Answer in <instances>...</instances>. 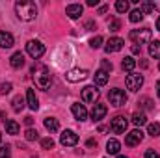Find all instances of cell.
<instances>
[{
	"mask_svg": "<svg viewBox=\"0 0 160 158\" xmlns=\"http://www.w3.org/2000/svg\"><path fill=\"white\" fill-rule=\"evenodd\" d=\"M15 13H17V17L21 21L30 22V21H34L38 17V6L34 2H30V0H21V2L15 4Z\"/></svg>",
	"mask_w": 160,
	"mask_h": 158,
	"instance_id": "cell-1",
	"label": "cell"
},
{
	"mask_svg": "<svg viewBox=\"0 0 160 158\" xmlns=\"http://www.w3.org/2000/svg\"><path fill=\"white\" fill-rule=\"evenodd\" d=\"M32 75H34V82L39 89H47L50 86V73L45 65H34Z\"/></svg>",
	"mask_w": 160,
	"mask_h": 158,
	"instance_id": "cell-2",
	"label": "cell"
},
{
	"mask_svg": "<svg viewBox=\"0 0 160 158\" xmlns=\"http://www.w3.org/2000/svg\"><path fill=\"white\" fill-rule=\"evenodd\" d=\"M108 99H110V104L112 106L119 108V106H125V102H127V93L123 89H119V87H114V89H110Z\"/></svg>",
	"mask_w": 160,
	"mask_h": 158,
	"instance_id": "cell-3",
	"label": "cell"
},
{
	"mask_svg": "<svg viewBox=\"0 0 160 158\" xmlns=\"http://www.w3.org/2000/svg\"><path fill=\"white\" fill-rule=\"evenodd\" d=\"M26 52H28L34 60H38V58H41V56L45 54V45H43L41 41L32 39V41L26 43Z\"/></svg>",
	"mask_w": 160,
	"mask_h": 158,
	"instance_id": "cell-4",
	"label": "cell"
},
{
	"mask_svg": "<svg viewBox=\"0 0 160 158\" xmlns=\"http://www.w3.org/2000/svg\"><path fill=\"white\" fill-rule=\"evenodd\" d=\"M130 39L134 41L136 45H142V43H149V41H151V30H149V28L132 30V32H130Z\"/></svg>",
	"mask_w": 160,
	"mask_h": 158,
	"instance_id": "cell-5",
	"label": "cell"
},
{
	"mask_svg": "<svg viewBox=\"0 0 160 158\" xmlns=\"http://www.w3.org/2000/svg\"><path fill=\"white\" fill-rule=\"evenodd\" d=\"M128 126V121L123 117V116H116V117L110 121V130L116 132V134H123Z\"/></svg>",
	"mask_w": 160,
	"mask_h": 158,
	"instance_id": "cell-6",
	"label": "cell"
},
{
	"mask_svg": "<svg viewBox=\"0 0 160 158\" xmlns=\"http://www.w3.org/2000/svg\"><path fill=\"white\" fill-rule=\"evenodd\" d=\"M60 141H62V145H65V147H73V145L78 143V134H77L75 130H63L62 136H60Z\"/></svg>",
	"mask_w": 160,
	"mask_h": 158,
	"instance_id": "cell-7",
	"label": "cell"
},
{
	"mask_svg": "<svg viewBox=\"0 0 160 158\" xmlns=\"http://www.w3.org/2000/svg\"><path fill=\"white\" fill-rule=\"evenodd\" d=\"M99 89H97V86H86L84 89H82V101L84 102H95L97 99H99Z\"/></svg>",
	"mask_w": 160,
	"mask_h": 158,
	"instance_id": "cell-8",
	"label": "cell"
},
{
	"mask_svg": "<svg viewBox=\"0 0 160 158\" xmlns=\"http://www.w3.org/2000/svg\"><path fill=\"white\" fill-rule=\"evenodd\" d=\"M143 86V77L142 75H136V73H130L127 77V87L130 91H140V87Z\"/></svg>",
	"mask_w": 160,
	"mask_h": 158,
	"instance_id": "cell-9",
	"label": "cell"
},
{
	"mask_svg": "<svg viewBox=\"0 0 160 158\" xmlns=\"http://www.w3.org/2000/svg\"><path fill=\"white\" fill-rule=\"evenodd\" d=\"M142 140H143V132L142 130H132V132H128L127 136H125V143L128 145V147H134V145H140L142 143Z\"/></svg>",
	"mask_w": 160,
	"mask_h": 158,
	"instance_id": "cell-10",
	"label": "cell"
},
{
	"mask_svg": "<svg viewBox=\"0 0 160 158\" xmlns=\"http://www.w3.org/2000/svg\"><path fill=\"white\" fill-rule=\"evenodd\" d=\"M123 45H125V41L121 39V37H110V39L106 41V47H104V50L110 54V52H119L121 48H123Z\"/></svg>",
	"mask_w": 160,
	"mask_h": 158,
	"instance_id": "cell-11",
	"label": "cell"
},
{
	"mask_svg": "<svg viewBox=\"0 0 160 158\" xmlns=\"http://www.w3.org/2000/svg\"><path fill=\"white\" fill-rule=\"evenodd\" d=\"M71 112H73V116H75L77 121H86V119H88V110H86V106L80 104V102H77V104L71 106Z\"/></svg>",
	"mask_w": 160,
	"mask_h": 158,
	"instance_id": "cell-12",
	"label": "cell"
},
{
	"mask_svg": "<svg viewBox=\"0 0 160 158\" xmlns=\"http://www.w3.org/2000/svg\"><path fill=\"white\" fill-rule=\"evenodd\" d=\"M65 77H67L69 82H80V80L88 78V71L86 69H71Z\"/></svg>",
	"mask_w": 160,
	"mask_h": 158,
	"instance_id": "cell-13",
	"label": "cell"
},
{
	"mask_svg": "<svg viewBox=\"0 0 160 158\" xmlns=\"http://www.w3.org/2000/svg\"><path fill=\"white\" fill-rule=\"evenodd\" d=\"M106 112H108L106 104H101V102H97V104L93 106V110H91V119H93V121H101V119L106 116Z\"/></svg>",
	"mask_w": 160,
	"mask_h": 158,
	"instance_id": "cell-14",
	"label": "cell"
},
{
	"mask_svg": "<svg viewBox=\"0 0 160 158\" xmlns=\"http://www.w3.org/2000/svg\"><path fill=\"white\" fill-rule=\"evenodd\" d=\"M15 45V37L9 32H0V48H11Z\"/></svg>",
	"mask_w": 160,
	"mask_h": 158,
	"instance_id": "cell-15",
	"label": "cell"
},
{
	"mask_svg": "<svg viewBox=\"0 0 160 158\" xmlns=\"http://www.w3.org/2000/svg\"><path fill=\"white\" fill-rule=\"evenodd\" d=\"M82 11H84V7L80 4H69L67 9H65V13H67L69 19H78L80 15H82Z\"/></svg>",
	"mask_w": 160,
	"mask_h": 158,
	"instance_id": "cell-16",
	"label": "cell"
},
{
	"mask_svg": "<svg viewBox=\"0 0 160 158\" xmlns=\"http://www.w3.org/2000/svg\"><path fill=\"white\" fill-rule=\"evenodd\" d=\"M9 65H11L13 69H21V67L24 65V54H22V52H15V54L9 58Z\"/></svg>",
	"mask_w": 160,
	"mask_h": 158,
	"instance_id": "cell-17",
	"label": "cell"
},
{
	"mask_svg": "<svg viewBox=\"0 0 160 158\" xmlns=\"http://www.w3.org/2000/svg\"><path fill=\"white\" fill-rule=\"evenodd\" d=\"M26 102H28L30 110H38L39 108V102H38V97H36V91L34 89H28L26 91Z\"/></svg>",
	"mask_w": 160,
	"mask_h": 158,
	"instance_id": "cell-18",
	"label": "cell"
},
{
	"mask_svg": "<svg viewBox=\"0 0 160 158\" xmlns=\"http://www.w3.org/2000/svg\"><path fill=\"white\" fill-rule=\"evenodd\" d=\"M4 126H6V132H8V134H11V136L19 134V123H17V121L8 119V121H4Z\"/></svg>",
	"mask_w": 160,
	"mask_h": 158,
	"instance_id": "cell-19",
	"label": "cell"
},
{
	"mask_svg": "<svg viewBox=\"0 0 160 158\" xmlns=\"http://www.w3.org/2000/svg\"><path fill=\"white\" fill-rule=\"evenodd\" d=\"M119 149L121 143L118 140H108V143H106V153L108 155H119Z\"/></svg>",
	"mask_w": 160,
	"mask_h": 158,
	"instance_id": "cell-20",
	"label": "cell"
},
{
	"mask_svg": "<svg viewBox=\"0 0 160 158\" xmlns=\"http://www.w3.org/2000/svg\"><path fill=\"white\" fill-rule=\"evenodd\" d=\"M121 67H123V71L132 73V71H134V67H136V60H134L132 56H127V58L121 62Z\"/></svg>",
	"mask_w": 160,
	"mask_h": 158,
	"instance_id": "cell-21",
	"label": "cell"
},
{
	"mask_svg": "<svg viewBox=\"0 0 160 158\" xmlns=\"http://www.w3.org/2000/svg\"><path fill=\"white\" fill-rule=\"evenodd\" d=\"M93 82H95V86H104V84L108 82V73H104L102 69L97 71V73L93 75Z\"/></svg>",
	"mask_w": 160,
	"mask_h": 158,
	"instance_id": "cell-22",
	"label": "cell"
},
{
	"mask_svg": "<svg viewBox=\"0 0 160 158\" xmlns=\"http://www.w3.org/2000/svg\"><path fill=\"white\" fill-rule=\"evenodd\" d=\"M45 128H47L48 132H58V128H60V123H58V119L47 117V119H45Z\"/></svg>",
	"mask_w": 160,
	"mask_h": 158,
	"instance_id": "cell-23",
	"label": "cell"
},
{
	"mask_svg": "<svg viewBox=\"0 0 160 158\" xmlns=\"http://www.w3.org/2000/svg\"><path fill=\"white\" fill-rule=\"evenodd\" d=\"M132 123H134L136 126H142V125H145V123H147L145 114H143V112H136V114L132 116Z\"/></svg>",
	"mask_w": 160,
	"mask_h": 158,
	"instance_id": "cell-24",
	"label": "cell"
},
{
	"mask_svg": "<svg viewBox=\"0 0 160 158\" xmlns=\"http://www.w3.org/2000/svg\"><path fill=\"white\" fill-rule=\"evenodd\" d=\"M149 54L157 60L160 58V41H151V45H149Z\"/></svg>",
	"mask_w": 160,
	"mask_h": 158,
	"instance_id": "cell-25",
	"label": "cell"
},
{
	"mask_svg": "<svg viewBox=\"0 0 160 158\" xmlns=\"http://www.w3.org/2000/svg\"><path fill=\"white\" fill-rule=\"evenodd\" d=\"M116 9H118L119 13H127V11L130 9V2H128V0H118V2H116Z\"/></svg>",
	"mask_w": 160,
	"mask_h": 158,
	"instance_id": "cell-26",
	"label": "cell"
},
{
	"mask_svg": "<svg viewBox=\"0 0 160 158\" xmlns=\"http://www.w3.org/2000/svg\"><path fill=\"white\" fill-rule=\"evenodd\" d=\"M147 134L153 136V138L160 136V123H151V125L147 126Z\"/></svg>",
	"mask_w": 160,
	"mask_h": 158,
	"instance_id": "cell-27",
	"label": "cell"
},
{
	"mask_svg": "<svg viewBox=\"0 0 160 158\" xmlns=\"http://www.w3.org/2000/svg\"><path fill=\"white\" fill-rule=\"evenodd\" d=\"M24 138H26L28 141H36V140H39V132H38L36 128H28V130L24 132Z\"/></svg>",
	"mask_w": 160,
	"mask_h": 158,
	"instance_id": "cell-28",
	"label": "cell"
},
{
	"mask_svg": "<svg viewBox=\"0 0 160 158\" xmlns=\"http://www.w3.org/2000/svg\"><path fill=\"white\" fill-rule=\"evenodd\" d=\"M128 19H130V22H140V21L143 19V13H142L140 9H132V11H130V17H128Z\"/></svg>",
	"mask_w": 160,
	"mask_h": 158,
	"instance_id": "cell-29",
	"label": "cell"
},
{
	"mask_svg": "<svg viewBox=\"0 0 160 158\" xmlns=\"http://www.w3.org/2000/svg\"><path fill=\"white\" fill-rule=\"evenodd\" d=\"M11 104H13V110H15V112H21V110L24 108V101H22V97H15V99L11 101Z\"/></svg>",
	"mask_w": 160,
	"mask_h": 158,
	"instance_id": "cell-30",
	"label": "cell"
},
{
	"mask_svg": "<svg viewBox=\"0 0 160 158\" xmlns=\"http://www.w3.org/2000/svg\"><path fill=\"white\" fill-rule=\"evenodd\" d=\"M138 9L145 15V13H151V11H153V6H151V2H142V6H140Z\"/></svg>",
	"mask_w": 160,
	"mask_h": 158,
	"instance_id": "cell-31",
	"label": "cell"
},
{
	"mask_svg": "<svg viewBox=\"0 0 160 158\" xmlns=\"http://www.w3.org/2000/svg\"><path fill=\"white\" fill-rule=\"evenodd\" d=\"M138 104H140L142 108H145V110H149V108H153V102H151V99H147V97H143V99H140V101H138Z\"/></svg>",
	"mask_w": 160,
	"mask_h": 158,
	"instance_id": "cell-32",
	"label": "cell"
},
{
	"mask_svg": "<svg viewBox=\"0 0 160 158\" xmlns=\"http://www.w3.org/2000/svg\"><path fill=\"white\" fill-rule=\"evenodd\" d=\"M41 147L43 149H52L54 147V140L52 138H43L41 140Z\"/></svg>",
	"mask_w": 160,
	"mask_h": 158,
	"instance_id": "cell-33",
	"label": "cell"
},
{
	"mask_svg": "<svg viewBox=\"0 0 160 158\" xmlns=\"http://www.w3.org/2000/svg\"><path fill=\"white\" fill-rule=\"evenodd\" d=\"M119 26H121L119 19H112V21L108 22V28H110V32H118V30H119Z\"/></svg>",
	"mask_w": 160,
	"mask_h": 158,
	"instance_id": "cell-34",
	"label": "cell"
},
{
	"mask_svg": "<svg viewBox=\"0 0 160 158\" xmlns=\"http://www.w3.org/2000/svg\"><path fill=\"white\" fill-rule=\"evenodd\" d=\"M101 67H102L104 73H112V69H114L112 62H108V60H102V62H101Z\"/></svg>",
	"mask_w": 160,
	"mask_h": 158,
	"instance_id": "cell-35",
	"label": "cell"
},
{
	"mask_svg": "<svg viewBox=\"0 0 160 158\" xmlns=\"http://www.w3.org/2000/svg\"><path fill=\"white\" fill-rule=\"evenodd\" d=\"M101 45H102V37H101V36H95L93 39L89 41V47H91V48H99Z\"/></svg>",
	"mask_w": 160,
	"mask_h": 158,
	"instance_id": "cell-36",
	"label": "cell"
},
{
	"mask_svg": "<svg viewBox=\"0 0 160 158\" xmlns=\"http://www.w3.org/2000/svg\"><path fill=\"white\" fill-rule=\"evenodd\" d=\"M11 155V149H9V145H4V147H0V158H9Z\"/></svg>",
	"mask_w": 160,
	"mask_h": 158,
	"instance_id": "cell-37",
	"label": "cell"
},
{
	"mask_svg": "<svg viewBox=\"0 0 160 158\" xmlns=\"http://www.w3.org/2000/svg\"><path fill=\"white\" fill-rule=\"evenodd\" d=\"M0 91H2V93H9V91H11V84H9V82L0 84Z\"/></svg>",
	"mask_w": 160,
	"mask_h": 158,
	"instance_id": "cell-38",
	"label": "cell"
},
{
	"mask_svg": "<svg viewBox=\"0 0 160 158\" xmlns=\"http://www.w3.org/2000/svg\"><path fill=\"white\" fill-rule=\"evenodd\" d=\"M145 158H160V156L153 151V149H149V151H145Z\"/></svg>",
	"mask_w": 160,
	"mask_h": 158,
	"instance_id": "cell-39",
	"label": "cell"
},
{
	"mask_svg": "<svg viewBox=\"0 0 160 158\" xmlns=\"http://www.w3.org/2000/svg\"><path fill=\"white\" fill-rule=\"evenodd\" d=\"M24 123H26V125L30 126V125L34 123V117H32V116H28V117H24Z\"/></svg>",
	"mask_w": 160,
	"mask_h": 158,
	"instance_id": "cell-40",
	"label": "cell"
},
{
	"mask_svg": "<svg viewBox=\"0 0 160 158\" xmlns=\"http://www.w3.org/2000/svg\"><path fill=\"white\" fill-rule=\"evenodd\" d=\"M97 4H99V0H88V6H91V7L97 6Z\"/></svg>",
	"mask_w": 160,
	"mask_h": 158,
	"instance_id": "cell-41",
	"label": "cell"
},
{
	"mask_svg": "<svg viewBox=\"0 0 160 158\" xmlns=\"http://www.w3.org/2000/svg\"><path fill=\"white\" fill-rule=\"evenodd\" d=\"M151 6H153V9H160V2H151Z\"/></svg>",
	"mask_w": 160,
	"mask_h": 158,
	"instance_id": "cell-42",
	"label": "cell"
},
{
	"mask_svg": "<svg viewBox=\"0 0 160 158\" xmlns=\"http://www.w3.org/2000/svg\"><path fill=\"white\" fill-rule=\"evenodd\" d=\"M132 52H134V54H140V47H138V45H134V47H132Z\"/></svg>",
	"mask_w": 160,
	"mask_h": 158,
	"instance_id": "cell-43",
	"label": "cell"
},
{
	"mask_svg": "<svg viewBox=\"0 0 160 158\" xmlns=\"http://www.w3.org/2000/svg\"><path fill=\"white\" fill-rule=\"evenodd\" d=\"M157 95H158V99H160V80L157 82Z\"/></svg>",
	"mask_w": 160,
	"mask_h": 158,
	"instance_id": "cell-44",
	"label": "cell"
},
{
	"mask_svg": "<svg viewBox=\"0 0 160 158\" xmlns=\"http://www.w3.org/2000/svg\"><path fill=\"white\" fill-rule=\"evenodd\" d=\"M106 9H108V7H106V6H101V7H99V13H104V11H106Z\"/></svg>",
	"mask_w": 160,
	"mask_h": 158,
	"instance_id": "cell-45",
	"label": "cell"
},
{
	"mask_svg": "<svg viewBox=\"0 0 160 158\" xmlns=\"http://www.w3.org/2000/svg\"><path fill=\"white\" fill-rule=\"evenodd\" d=\"M157 30H158V32H160V17H158V19H157Z\"/></svg>",
	"mask_w": 160,
	"mask_h": 158,
	"instance_id": "cell-46",
	"label": "cell"
},
{
	"mask_svg": "<svg viewBox=\"0 0 160 158\" xmlns=\"http://www.w3.org/2000/svg\"><path fill=\"white\" fill-rule=\"evenodd\" d=\"M118 158H127V156H121V155H119V156H118Z\"/></svg>",
	"mask_w": 160,
	"mask_h": 158,
	"instance_id": "cell-47",
	"label": "cell"
},
{
	"mask_svg": "<svg viewBox=\"0 0 160 158\" xmlns=\"http://www.w3.org/2000/svg\"><path fill=\"white\" fill-rule=\"evenodd\" d=\"M0 141H2V134H0Z\"/></svg>",
	"mask_w": 160,
	"mask_h": 158,
	"instance_id": "cell-48",
	"label": "cell"
},
{
	"mask_svg": "<svg viewBox=\"0 0 160 158\" xmlns=\"http://www.w3.org/2000/svg\"><path fill=\"white\" fill-rule=\"evenodd\" d=\"M158 69H160V65H158Z\"/></svg>",
	"mask_w": 160,
	"mask_h": 158,
	"instance_id": "cell-49",
	"label": "cell"
}]
</instances>
